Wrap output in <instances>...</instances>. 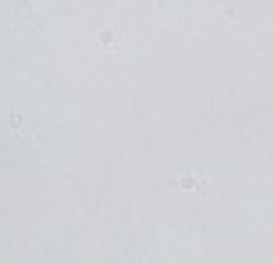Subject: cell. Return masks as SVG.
Wrapping results in <instances>:
<instances>
[{"label": "cell", "instance_id": "obj_1", "mask_svg": "<svg viewBox=\"0 0 274 263\" xmlns=\"http://www.w3.org/2000/svg\"><path fill=\"white\" fill-rule=\"evenodd\" d=\"M203 185H207V178H203V174H185V178L175 182V189H203Z\"/></svg>", "mask_w": 274, "mask_h": 263}, {"label": "cell", "instance_id": "obj_2", "mask_svg": "<svg viewBox=\"0 0 274 263\" xmlns=\"http://www.w3.org/2000/svg\"><path fill=\"white\" fill-rule=\"evenodd\" d=\"M100 43H110V47H114V43H118V36H114V32H100Z\"/></svg>", "mask_w": 274, "mask_h": 263}]
</instances>
